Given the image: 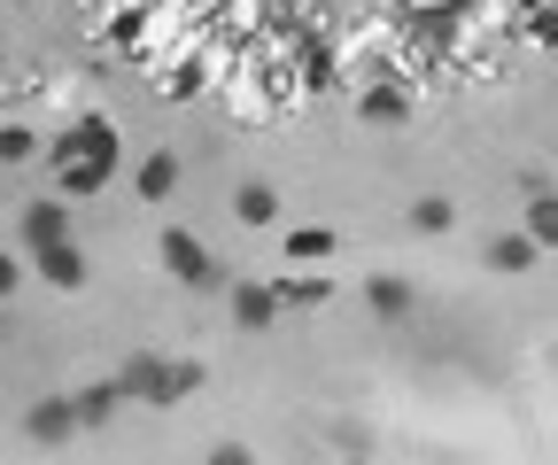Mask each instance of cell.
<instances>
[{"mask_svg": "<svg viewBox=\"0 0 558 465\" xmlns=\"http://www.w3.org/2000/svg\"><path fill=\"white\" fill-rule=\"evenodd\" d=\"M32 272L47 280V287H86V272H94V264H86V248L78 241H47V248H32Z\"/></svg>", "mask_w": 558, "mask_h": 465, "instance_id": "cell-5", "label": "cell"}, {"mask_svg": "<svg viewBox=\"0 0 558 465\" xmlns=\"http://www.w3.org/2000/svg\"><path fill=\"white\" fill-rule=\"evenodd\" d=\"M70 404H78V427H109V419L124 412V380H86Z\"/></svg>", "mask_w": 558, "mask_h": 465, "instance_id": "cell-11", "label": "cell"}, {"mask_svg": "<svg viewBox=\"0 0 558 465\" xmlns=\"http://www.w3.org/2000/svg\"><path fill=\"white\" fill-rule=\"evenodd\" d=\"M16 233H24V248H47V241H70V210H62V203H32V210L16 218Z\"/></svg>", "mask_w": 558, "mask_h": 465, "instance_id": "cell-12", "label": "cell"}, {"mask_svg": "<svg viewBox=\"0 0 558 465\" xmlns=\"http://www.w3.org/2000/svg\"><path fill=\"white\" fill-rule=\"evenodd\" d=\"M535 264H543V241L520 225V233H497V241H488V272H505V280H520V272H535Z\"/></svg>", "mask_w": 558, "mask_h": 465, "instance_id": "cell-7", "label": "cell"}, {"mask_svg": "<svg viewBox=\"0 0 558 465\" xmlns=\"http://www.w3.org/2000/svg\"><path fill=\"white\" fill-rule=\"evenodd\" d=\"M403 218H411V233H427V241H435V233H450V225H458V210H450V203H442V194H418V203H411V210H403Z\"/></svg>", "mask_w": 558, "mask_h": 465, "instance_id": "cell-16", "label": "cell"}, {"mask_svg": "<svg viewBox=\"0 0 558 465\" xmlns=\"http://www.w3.org/2000/svg\"><path fill=\"white\" fill-rule=\"evenodd\" d=\"M303 78H311V86H333V54H326V47H303Z\"/></svg>", "mask_w": 558, "mask_h": 465, "instance_id": "cell-20", "label": "cell"}, {"mask_svg": "<svg viewBox=\"0 0 558 465\" xmlns=\"http://www.w3.org/2000/svg\"><path fill=\"white\" fill-rule=\"evenodd\" d=\"M32 156H39V140H32V124H0V163L16 171V163H32Z\"/></svg>", "mask_w": 558, "mask_h": 465, "instance_id": "cell-18", "label": "cell"}, {"mask_svg": "<svg viewBox=\"0 0 558 465\" xmlns=\"http://www.w3.org/2000/svg\"><path fill=\"white\" fill-rule=\"evenodd\" d=\"M271 295H279V310H318V303L333 295V280H318V272H288V280H271Z\"/></svg>", "mask_w": 558, "mask_h": 465, "instance_id": "cell-14", "label": "cell"}, {"mask_svg": "<svg viewBox=\"0 0 558 465\" xmlns=\"http://www.w3.org/2000/svg\"><path fill=\"white\" fill-rule=\"evenodd\" d=\"M233 218H241L248 233H271V225H279V194H271L264 179H241V186H233Z\"/></svg>", "mask_w": 558, "mask_h": 465, "instance_id": "cell-10", "label": "cell"}, {"mask_svg": "<svg viewBox=\"0 0 558 465\" xmlns=\"http://www.w3.org/2000/svg\"><path fill=\"white\" fill-rule=\"evenodd\" d=\"M357 117H365V124H411V86L373 78V86L357 94Z\"/></svg>", "mask_w": 558, "mask_h": 465, "instance_id": "cell-8", "label": "cell"}, {"mask_svg": "<svg viewBox=\"0 0 558 465\" xmlns=\"http://www.w3.org/2000/svg\"><path fill=\"white\" fill-rule=\"evenodd\" d=\"M132 186H140V203H171V194H179V156H171V148L140 156V163H132Z\"/></svg>", "mask_w": 558, "mask_h": 465, "instance_id": "cell-9", "label": "cell"}, {"mask_svg": "<svg viewBox=\"0 0 558 465\" xmlns=\"http://www.w3.org/2000/svg\"><path fill=\"white\" fill-rule=\"evenodd\" d=\"M156 264H163V272H171L179 287H194V295H218V287L233 280V272H226V264L209 256L186 225H163V233H156Z\"/></svg>", "mask_w": 558, "mask_h": 465, "instance_id": "cell-2", "label": "cell"}, {"mask_svg": "<svg viewBox=\"0 0 558 465\" xmlns=\"http://www.w3.org/2000/svg\"><path fill=\"white\" fill-rule=\"evenodd\" d=\"M527 39L535 47H558V0H535V9H527Z\"/></svg>", "mask_w": 558, "mask_h": 465, "instance_id": "cell-19", "label": "cell"}, {"mask_svg": "<svg viewBox=\"0 0 558 465\" xmlns=\"http://www.w3.org/2000/svg\"><path fill=\"white\" fill-rule=\"evenodd\" d=\"M16 287H24V264H16V256H9V248H0V303H9V295H16Z\"/></svg>", "mask_w": 558, "mask_h": 465, "instance_id": "cell-21", "label": "cell"}, {"mask_svg": "<svg viewBox=\"0 0 558 465\" xmlns=\"http://www.w3.org/2000/svg\"><path fill=\"white\" fill-rule=\"evenodd\" d=\"M365 303H373V318L396 326V318L411 310V280H403V272H373V280H365Z\"/></svg>", "mask_w": 558, "mask_h": 465, "instance_id": "cell-13", "label": "cell"}, {"mask_svg": "<svg viewBox=\"0 0 558 465\" xmlns=\"http://www.w3.org/2000/svg\"><path fill=\"white\" fill-rule=\"evenodd\" d=\"M333 248H341L333 225H295V233H288V264H326Z\"/></svg>", "mask_w": 558, "mask_h": 465, "instance_id": "cell-15", "label": "cell"}, {"mask_svg": "<svg viewBox=\"0 0 558 465\" xmlns=\"http://www.w3.org/2000/svg\"><path fill=\"white\" fill-rule=\"evenodd\" d=\"M124 404H156V412H171V404H186V395H202V365L194 357H156V350H140V357H124Z\"/></svg>", "mask_w": 558, "mask_h": 465, "instance_id": "cell-1", "label": "cell"}, {"mask_svg": "<svg viewBox=\"0 0 558 465\" xmlns=\"http://www.w3.org/2000/svg\"><path fill=\"white\" fill-rule=\"evenodd\" d=\"M24 435H32L39 450L70 442V435H78V404H70V395H39V404L24 412Z\"/></svg>", "mask_w": 558, "mask_h": 465, "instance_id": "cell-6", "label": "cell"}, {"mask_svg": "<svg viewBox=\"0 0 558 465\" xmlns=\"http://www.w3.org/2000/svg\"><path fill=\"white\" fill-rule=\"evenodd\" d=\"M527 233H535L543 248H558V194H550V186L527 194Z\"/></svg>", "mask_w": 558, "mask_h": 465, "instance_id": "cell-17", "label": "cell"}, {"mask_svg": "<svg viewBox=\"0 0 558 465\" xmlns=\"http://www.w3.org/2000/svg\"><path fill=\"white\" fill-rule=\"evenodd\" d=\"M39 156H47L54 171H62V163H101V171H117V163H124V140H117L109 117H78V124H70L54 148H39Z\"/></svg>", "mask_w": 558, "mask_h": 465, "instance_id": "cell-3", "label": "cell"}, {"mask_svg": "<svg viewBox=\"0 0 558 465\" xmlns=\"http://www.w3.org/2000/svg\"><path fill=\"white\" fill-rule=\"evenodd\" d=\"M226 303H233V326H241V334H271V318H279L271 280H226Z\"/></svg>", "mask_w": 558, "mask_h": 465, "instance_id": "cell-4", "label": "cell"}]
</instances>
